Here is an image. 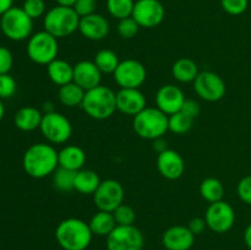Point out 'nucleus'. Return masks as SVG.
Returning a JSON list of instances; mask_svg holds the SVG:
<instances>
[{
	"label": "nucleus",
	"instance_id": "nucleus-1",
	"mask_svg": "<svg viewBox=\"0 0 251 250\" xmlns=\"http://www.w3.org/2000/svg\"><path fill=\"white\" fill-rule=\"evenodd\" d=\"M58 153L55 147L49 142L31 145L22 157L24 171L31 178H46L53 174L59 167Z\"/></svg>",
	"mask_w": 251,
	"mask_h": 250
},
{
	"label": "nucleus",
	"instance_id": "nucleus-2",
	"mask_svg": "<svg viewBox=\"0 0 251 250\" xmlns=\"http://www.w3.org/2000/svg\"><path fill=\"white\" fill-rule=\"evenodd\" d=\"M92 237L90 225L80 218H65L56 225L55 239L63 250H86Z\"/></svg>",
	"mask_w": 251,
	"mask_h": 250
},
{
	"label": "nucleus",
	"instance_id": "nucleus-3",
	"mask_svg": "<svg viewBox=\"0 0 251 250\" xmlns=\"http://www.w3.org/2000/svg\"><path fill=\"white\" fill-rule=\"evenodd\" d=\"M81 108L92 119H108L117 112V93L107 86H97L86 91Z\"/></svg>",
	"mask_w": 251,
	"mask_h": 250
},
{
	"label": "nucleus",
	"instance_id": "nucleus-4",
	"mask_svg": "<svg viewBox=\"0 0 251 250\" xmlns=\"http://www.w3.org/2000/svg\"><path fill=\"white\" fill-rule=\"evenodd\" d=\"M80 19L73 7L56 5L43 16L44 31L58 39L65 38L78 31Z\"/></svg>",
	"mask_w": 251,
	"mask_h": 250
},
{
	"label": "nucleus",
	"instance_id": "nucleus-5",
	"mask_svg": "<svg viewBox=\"0 0 251 250\" xmlns=\"http://www.w3.org/2000/svg\"><path fill=\"white\" fill-rule=\"evenodd\" d=\"M132 127L141 139L153 140L163 137L168 127V115L157 107H146L132 119Z\"/></svg>",
	"mask_w": 251,
	"mask_h": 250
},
{
	"label": "nucleus",
	"instance_id": "nucleus-6",
	"mask_svg": "<svg viewBox=\"0 0 251 250\" xmlns=\"http://www.w3.org/2000/svg\"><path fill=\"white\" fill-rule=\"evenodd\" d=\"M0 29L6 38L15 42L28 39L32 36L33 20L22 7L12 6L0 16Z\"/></svg>",
	"mask_w": 251,
	"mask_h": 250
},
{
	"label": "nucleus",
	"instance_id": "nucleus-7",
	"mask_svg": "<svg viewBox=\"0 0 251 250\" xmlns=\"http://www.w3.org/2000/svg\"><path fill=\"white\" fill-rule=\"evenodd\" d=\"M27 56L38 65H48L55 60L59 53L58 38L51 36L47 31H39L28 38L27 43Z\"/></svg>",
	"mask_w": 251,
	"mask_h": 250
},
{
	"label": "nucleus",
	"instance_id": "nucleus-8",
	"mask_svg": "<svg viewBox=\"0 0 251 250\" xmlns=\"http://www.w3.org/2000/svg\"><path fill=\"white\" fill-rule=\"evenodd\" d=\"M39 130L44 139L51 145L65 144L73 135V125L70 120L56 110L43 114Z\"/></svg>",
	"mask_w": 251,
	"mask_h": 250
},
{
	"label": "nucleus",
	"instance_id": "nucleus-9",
	"mask_svg": "<svg viewBox=\"0 0 251 250\" xmlns=\"http://www.w3.org/2000/svg\"><path fill=\"white\" fill-rule=\"evenodd\" d=\"M107 238L108 250H142L145 238L135 225H117Z\"/></svg>",
	"mask_w": 251,
	"mask_h": 250
},
{
	"label": "nucleus",
	"instance_id": "nucleus-10",
	"mask_svg": "<svg viewBox=\"0 0 251 250\" xmlns=\"http://www.w3.org/2000/svg\"><path fill=\"white\" fill-rule=\"evenodd\" d=\"M193 83L196 95L206 102H218L227 92L225 80L213 71H201Z\"/></svg>",
	"mask_w": 251,
	"mask_h": 250
},
{
	"label": "nucleus",
	"instance_id": "nucleus-11",
	"mask_svg": "<svg viewBox=\"0 0 251 250\" xmlns=\"http://www.w3.org/2000/svg\"><path fill=\"white\" fill-rule=\"evenodd\" d=\"M120 88H140L146 81L147 71L144 64L136 59H125L113 74Z\"/></svg>",
	"mask_w": 251,
	"mask_h": 250
},
{
	"label": "nucleus",
	"instance_id": "nucleus-12",
	"mask_svg": "<svg viewBox=\"0 0 251 250\" xmlns=\"http://www.w3.org/2000/svg\"><path fill=\"white\" fill-rule=\"evenodd\" d=\"M93 202L100 211L113 212L124 203V188L115 179H105L93 194Z\"/></svg>",
	"mask_w": 251,
	"mask_h": 250
},
{
	"label": "nucleus",
	"instance_id": "nucleus-13",
	"mask_svg": "<svg viewBox=\"0 0 251 250\" xmlns=\"http://www.w3.org/2000/svg\"><path fill=\"white\" fill-rule=\"evenodd\" d=\"M207 227L215 233H227L235 223V212L232 205L226 201L210 203L205 212Z\"/></svg>",
	"mask_w": 251,
	"mask_h": 250
},
{
	"label": "nucleus",
	"instance_id": "nucleus-14",
	"mask_svg": "<svg viewBox=\"0 0 251 250\" xmlns=\"http://www.w3.org/2000/svg\"><path fill=\"white\" fill-rule=\"evenodd\" d=\"M131 17L140 27L154 28L163 22L166 9L159 0H136Z\"/></svg>",
	"mask_w": 251,
	"mask_h": 250
},
{
	"label": "nucleus",
	"instance_id": "nucleus-15",
	"mask_svg": "<svg viewBox=\"0 0 251 250\" xmlns=\"http://www.w3.org/2000/svg\"><path fill=\"white\" fill-rule=\"evenodd\" d=\"M156 166L159 174L168 180H176L185 171V162L181 154L171 149L158 153Z\"/></svg>",
	"mask_w": 251,
	"mask_h": 250
},
{
	"label": "nucleus",
	"instance_id": "nucleus-16",
	"mask_svg": "<svg viewBox=\"0 0 251 250\" xmlns=\"http://www.w3.org/2000/svg\"><path fill=\"white\" fill-rule=\"evenodd\" d=\"M185 100L186 98L183 90L178 86L169 83V85L162 86L157 91L156 107L169 117L174 113L180 112L181 105Z\"/></svg>",
	"mask_w": 251,
	"mask_h": 250
},
{
	"label": "nucleus",
	"instance_id": "nucleus-17",
	"mask_svg": "<svg viewBox=\"0 0 251 250\" xmlns=\"http://www.w3.org/2000/svg\"><path fill=\"white\" fill-rule=\"evenodd\" d=\"M147 107V100L140 88H120L117 92V110L135 117Z\"/></svg>",
	"mask_w": 251,
	"mask_h": 250
},
{
	"label": "nucleus",
	"instance_id": "nucleus-18",
	"mask_svg": "<svg viewBox=\"0 0 251 250\" xmlns=\"http://www.w3.org/2000/svg\"><path fill=\"white\" fill-rule=\"evenodd\" d=\"M110 25L107 17L103 15L95 14L81 17L78 25V32L90 41H102L109 34Z\"/></svg>",
	"mask_w": 251,
	"mask_h": 250
},
{
	"label": "nucleus",
	"instance_id": "nucleus-19",
	"mask_svg": "<svg viewBox=\"0 0 251 250\" xmlns=\"http://www.w3.org/2000/svg\"><path fill=\"white\" fill-rule=\"evenodd\" d=\"M195 243V235L188 225H172L162 235V244L167 250H190Z\"/></svg>",
	"mask_w": 251,
	"mask_h": 250
},
{
	"label": "nucleus",
	"instance_id": "nucleus-20",
	"mask_svg": "<svg viewBox=\"0 0 251 250\" xmlns=\"http://www.w3.org/2000/svg\"><path fill=\"white\" fill-rule=\"evenodd\" d=\"M102 75L103 74L93 61L81 60L74 65V82L85 91L100 86Z\"/></svg>",
	"mask_w": 251,
	"mask_h": 250
},
{
	"label": "nucleus",
	"instance_id": "nucleus-21",
	"mask_svg": "<svg viewBox=\"0 0 251 250\" xmlns=\"http://www.w3.org/2000/svg\"><path fill=\"white\" fill-rule=\"evenodd\" d=\"M43 118V113L38 108L26 105L22 107L15 113L14 124L21 131H33L39 129Z\"/></svg>",
	"mask_w": 251,
	"mask_h": 250
},
{
	"label": "nucleus",
	"instance_id": "nucleus-22",
	"mask_svg": "<svg viewBox=\"0 0 251 250\" xmlns=\"http://www.w3.org/2000/svg\"><path fill=\"white\" fill-rule=\"evenodd\" d=\"M59 167L69 169V171L77 172L83 168L86 163V153L80 146L68 145L64 146L58 153Z\"/></svg>",
	"mask_w": 251,
	"mask_h": 250
},
{
	"label": "nucleus",
	"instance_id": "nucleus-23",
	"mask_svg": "<svg viewBox=\"0 0 251 250\" xmlns=\"http://www.w3.org/2000/svg\"><path fill=\"white\" fill-rule=\"evenodd\" d=\"M47 74L49 80L60 87L74 81V65L69 61L56 58L47 65Z\"/></svg>",
	"mask_w": 251,
	"mask_h": 250
},
{
	"label": "nucleus",
	"instance_id": "nucleus-24",
	"mask_svg": "<svg viewBox=\"0 0 251 250\" xmlns=\"http://www.w3.org/2000/svg\"><path fill=\"white\" fill-rule=\"evenodd\" d=\"M199 74V66L193 59L180 58L172 66V75L178 82L181 83L194 82Z\"/></svg>",
	"mask_w": 251,
	"mask_h": 250
},
{
	"label": "nucleus",
	"instance_id": "nucleus-25",
	"mask_svg": "<svg viewBox=\"0 0 251 250\" xmlns=\"http://www.w3.org/2000/svg\"><path fill=\"white\" fill-rule=\"evenodd\" d=\"M102 183L100 175L92 169H80L76 172L75 190L83 195H93Z\"/></svg>",
	"mask_w": 251,
	"mask_h": 250
},
{
	"label": "nucleus",
	"instance_id": "nucleus-26",
	"mask_svg": "<svg viewBox=\"0 0 251 250\" xmlns=\"http://www.w3.org/2000/svg\"><path fill=\"white\" fill-rule=\"evenodd\" d=\"M88 225H90L93 235H100V237H108L118 225L113 212L100 210L91 217Z\"/></svg>",
	"mask_w": 251,
	"mask_h": 250
},
{
	"label": "nucleus",
	"instance_id": "nucleus-27",
	"mask_svg": "<svg viewBox=\"0 0 251 250\" xmlns=\"http://www.w3.org/2000/svg\"><path fill=\"white\" fill-rule=\"evenodd\" d=\"M86 91L81 88L80 86L76 85L75 82L66 83V85L60 86L58 91L59 102L68 108L81 107L85 98Z\"/></svg>",
	"mask_w": 251,
	"mask_h": 250
},
{
	"label": "nucleus",
	"instance_id": "nucleus-28",
	"mask_svg": "<svg viewBox=\"0 0 251 250\" xmlns=\"http://www.w3.org/2000/svg\"><path fill=\"white\" fill-rule=\"evenodd\" d=\"M199 190H200L201 198L210 203L222 201L223 196H225V186H223L222 181L213 176L203 179Z\"/></svg>",
	"mask_w": 251,
	"mask_h": 250
},
{
	"label": "nucleus",
	"instance_id": "nucleus-29",
	"mask_svg": "<svg viewBox=\"0 0 251 250\" xmlns=\"http://www.w3.org/2000/svg\"><path fill=\"white\" fill-rule=\"evenodd\" d=\"M93 63L97 65L102 74H114L120 60L115 51L110 50V49H100L95 55Z\"/></svg>",
	"mask_w": 251,
	"mask_h": 250
},
{
	"label": "nucleus",
	"instance_id": "nucleus-30",
	"mask_svg": "<svg viewBox=\"0 0 251 250\" xmlns=\"http://www.w3.org/2000/svg\"><path fill=\"white\" fill-rule=\"evenodd\" d=\"M75 176L76 172L58 167L53 173V186L63 193L75 190Z\"/></svg>",
	"mask_w": 251,
	"mask_h": 250
},
{
	"label": "nucleus",
	"instance_id": "nucleus-31",
	"mask_svg": "<svg viewBox=\"0 0 251 250\" xmlns=\"http://www.w3.org/2000/svg\"><path fill=\"white\" fill-rule=\"evenodd\" d=\"M193 118L188 117V115L184 114L183 112L174 113V114L168 117L169 131L174 132V134L176 135H183L189 132L191 130V127H193Z\"/></svg>",
	"mask_w": 251,
	"mask_h": 250
},
{
	"label": "nucleus",
	"instance_id": "nucleus-32",
	"mask_svg": "<svg viewBox=\"0 0 251 250\" xmlns=\"http://www.w3.org/2000/svg\"><path fill=\"white\" fill-rule=\"evenodd\" d=\"M134 0H107V10L117 20H123L132 15Z\"/></svg>",
	"mask_w": 251,
	"mask_h": 250
},
{
	"label": "nucleus",
	"instance_id": "nucleus-33",
	"mask_svg": "<svg viewBox=\"0 0 251 250\" xmlns=\"http://www.w3.org/2000/svg\"><path fill=\"white\" fill-rule=\"evenodd\" d=\"M113 216L118 225H134L135 220H136V212L134 208L125 203H122L119 207L115 208L113 211Z\"/></svg>",
	"mask_w": 251,
	"mask_h": 250
},
{
	"label": "nucleus",
	"instance_id": "nucleus-34",
	"mask_svg": "<svg viewBox=\"0 0 251 250\" xmlns=\"http://www.w3.org/2000/svg\"><path fill=\"white\" fill-rule=\"evenodd\" d=\"M118 33L122 38L124 39H131L139 33L140 26L131 16L126 17V19L119 20V24H118Z\"/></svg>",
	"mask_w": 251,
	"mask_h": 250
},
{
	"label": "nucleus",
	"instance_id": "nucleus-35",
	"mask_svg": "<svg viewBox=\"0 0 251 250\" xmlns=\"http://www.w3.org/2000/svg\"><path fill=\"white\" fill-rule=\"evenodd\" d=\"M16 80L10 74H2V75H0V100L11 98L16 93Z\"/></svg>",
	"mask_w": 251,
	"mask_h": 250
},
{
	"label": "nucleus",
	"instance_id": "nucleus-36",
	"mask_svg": "<svg viewBox=\"0 0 251 250\" xmlns=\"http://www.w3.org/2000/svg\"><path fill=\"white\" fill-rule=\"evenodd\" d=\"M22 9L32 20L39 19L47 12L44 0H25Z\"/></svg>",
	"mask_w": 251,
	"mask_h": 250
},
{
	"label": "nucleus",
	"instance_id": "nucleus-37",
	"mask_svg": "<svg viewBox=\"0 0 251 250\" xmlns=\"http://www.w3.org/2000/svg\"><path fill=\"white\" fill-rule=\"evenodd\" d=\"M221 6L227 14L238 16L247 11L249 0H221Z\"/></svg>",
	"mask_w": 251,
	"mask_h": 250
},
{
	"label": "nucleus",
	"instance_id": "nucleus-38",
	"mask_svg": "<svg viewBox=\"0 0 251 250\" xmlns=\"http://www.w3.org/2000/svg\"><path fill=\"white\" fill-rule=\"evenodd\" d=\"M237 193L243 202L251 206V174L240 179L237 186Z\"/></svg>",
	"mask_w": 251,
	"mask_h": 250
},
{
	"label": "nucleus",
	"instance_id": "nucleus-39",
	"mask_svg": "<svg viewBox=\"0 0 251 250\" xmlns=\"http://www.w3.org/2000/svg\"><path fill=\"white\" fill-rule=\"evenodd\" d=\"M73 9L80 17L88 16L95 14L97 10V0H77Z\"/></svg>",
	"mask_w": 251,
	"mask_h": 250
},
{
	"label": "nucleus",
	"instance_id": "nucleus-40",
	"mask_svg": "<svg viewBox=\"0 0 251 250\" xmlns=\"http://www.w3.org/2000/svg\"><path fill=\"white\" fill-rule=\"evenodd\" d=\"M14 65V55L6 47L0 46V75L9 74Z\"/></svg>",
	"mask_w": 251,
	"mask_h": 250
},
{
	"label": "nucleus",
	"instance_id": "nucleus-41",
	"mask_svg": "<svg viewBox=\"0 0 251 250\" xmlns=\"http://www.w3.org/2000/svg\"><path fill=\"white\" fill-rule=\"evenodd\" d=\"M180 112H183L184 114H186V115H188V117L193 118V119L195 120L196 118H198L199 115H200L201 107H200V104H199L198 100H188V98H186V100H184L183 105H181Z\"/></svg>",
	"mask_w": 251,
	"mask_h": 250
},
{
	"label": "nucleus",
	"instance_id": "nucleus-42",
	"mask_svg": "<svg viewBox=\"0 0 251 250\" xmlns=\"http://www.w3.org/2000/svg\"><path fill=\"white\" fill-rule=\"evenodd\" d=\"M206 227H207V225H206L205 218H201V217L193 218V220L189 222V225H188V228L191 230V233H193L195 237L196 235L201 234V233L205 230Z\"/></svg>",
	"mask_w": 251,
	"mask_h": 250
},
{
	"label": "nucleus",
	"instance_id": "nucleus-43",
	"mask_svg": "<svg viewBox=\"0 0 251 250\" xmlns=\"http://www.w3.org/2000/svg\"><path fill=\"white\" fill-rule=\"evenodd\" d=\"M152 147H153V150L157 152V153H161V152L166 151V150L168 149V145H167V141L163 139V137H159V139L153 140V145H152Z\"/></svg>",
	"mask_w": 251,
	"mask_h": 250
},
{
	"label": "nucleus",
	"instance_id": "nucleus-44",
	"mask_svg": "<svg viewBox=\"0 0 251 250\" xmlns=\"http://www.w3.org/2000/svg\"><path fill=\"white\" fill-rule=\"evenodd\" d=\"M14 0H0V16L14 6Z\"/></svg>",
	"mask_w": 251,
	"mask_h": 250
},
{
	"label": "nucleus",
	"instance_id": "nucleus-45",
	"mask_svg": "<svg viewBox=\"0 0 251 250\" xmlns=\"http://www.w3.org/2000/svg\"><path fill=\"white\" fill-rule=\"evenodd\" d=\"M244 242L247 244V247L251 250V223L247 227L244 232Z\"/></svg>",
	"mask_w": 251,
	"mask_h": 250
},
{
	"label": "nucleus",
	"instance_id": "nucleus-46",
	"mask_svg": "<svg viewBox=\"0 0 251 250\" xmlns=\"http://www.w3.org/2000/svg\"><path fill=\"white\" fill-rule=\"evenodd\" d=\"M55 1L58 2V5H61V6L73 7L77 0H55Z\"/></svg>",
	"mask_w": 251,
	"mask_h": 250
},
{
	"label": "nucleus",
	"instance_id": "nucleus-47",
	"mask_svg": "<svg viewBox=\"0 0 251 250\" xmlns=\"http://www.w3.org/2000/svg\"><path fill=\"white\" fill-rule=\"evenodd\" d=\"M51 112H55V108H54L53 103L51 102H46L43 104V114L46 113H51Z\"/></svg>",
	"mask_w": 251,
	"mask_h": 250
},
{
	"label": "nucleus",
	"instance_id": "nucleus-48",
	"mask_svg": "<svg viewBox=\"0 0 251 250\" xmlns=\"http://www.w3.org/2000/svg\"><path fill=\"white\" fill-rule=\"evenodd\" d=\"M4 115H5V107H4V103H2V100H0V122L2 120Z\"/></svg>",
	"mask_w": 251,
	"mask_h": 250
}]
</instances>
